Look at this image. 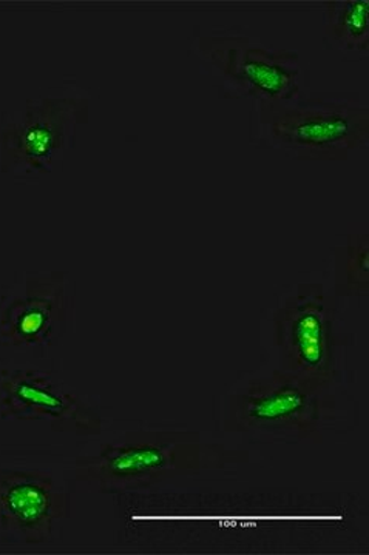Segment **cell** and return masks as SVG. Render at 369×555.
I'll use <instances>...</instances> for the list:
<instances>
[{"label": "cell", "mask_w": 369, "mask_h": 555, "mask_svg": "<svg viewBox=\"0 0 369 555\" xmlns=\"http://www.w3.org/2000/svg\"><path fill=\"white\" fill-rule=\"evenodd\" d=\"M119 543L193 554L367 553V500L353 492L115 494Z\"/></svg>", "instance_id": "6da1fadb"}, {"label": "cell", "mask_w": 369, "mask_h": 555, "mask_svg": "<svg viewBox=\"0 0 369 555\" xmlns=\"http://www.w3.org/2000/svg\"><path fill=\"white\" fill-rule=\"evenodd\" d=\"M359 416L351 386L310 382L269 363L237 375L215 408L222 433L254 443L320 441L328 434L351 433Z\"/></svg>", "instance_id": "7a4b0ae2"}, {"label": "cell", "mask_w": 369, "mask_h": 555, "mask_svg": "<svg viewBox=\"0 0 369 555\" xmlns=\"http://www.w3.org/2000/svg\"><path fill=\"white\" fill-rule=\"evenodd\" d=\"M262 331L272 366L323 385H353L356 337L346 326L342 299L325 281L288 284L263 318Z\"/></svg>", "instance_id": "3957f363"}, {"label": "cell", "mask_w": 369, "mask_h": 555, "mask_svg": "<svg viewBox=\"0 0 369 555\" xmlns=\"http://www.w3.org/2000/svg\"><path fill=\"white\" fill-rule=\"evenodd\" d=\"M247 139L294 160L340 163L369 142V107L346 98L252 102Z\"/></svg>", "instance_id": "277c9868"}, {"label": "cell", "mask_w": 369, "mask_h": 555, "mask_svg": "<svg viewBox=\"0 0 369 555\" xmlns=\"http://www.w3.org/2000/svg\"><path fill=\"white\" fill-rule=\"evenodd\" d=\"M222 451L189 430L130 433L102 444L97 454L79 456L76 480L111 495L149 491L177 477L225 466Z\"/></svg>", "instance_id": "5b68a950"}, {"label": "cell", "mask_w": 369, "mask_h": 555, "mask_svg": "<svg viewBox=\"0 0 369 555\" xmlns=\"http://www.w3.org/2000/svg\"><path fill=\"white\" fill-rule=\"evenodd\" d=\"M190 51L222 100L273 102L308 94L310 72L297 51L265 46L239 27L199 28Z\"/></svg>", "instance_id": "8992f818"}, {"label": "cell", "mask_w": 369, "mask_h": 555, "mask_svg": "<svg viewBox=\"0 0 369 555\" xmlns=\"http://www.w3.org/2000/svg\"><path fill=\"white\" fill-rule=\"evenodd\" d=\"M90 101L73 91L25 102L0 133V166L16 179H39L64 166L76 130L89 120Z\"/></svg>", "instance_id": "52a82bcc"}, {"label": "cell", "mask_w": 369, "mask_h": 555, "mask_svg": "<svg viewBox=\"0 0 369 555\" xmlns=\"http://www.w3.org/2000/svg\"><path fill=\"white\" fill-rule=\"evenodd\" d=\"M72 494L56 477L27 467H0V539L13 546H47L62 535Z\"/></svg>", "instance_id": "ba28073f"}, {"label": "cell", "mask_w": 369, "mask_h": 555, "mask_svg": "<svg viewBox=\"0 0 369 555\" xmlns=\"http://www.w3.org/2000/svg\"><path fill=\"white\" fill-rule=\"evenodd\" d=\"M0 416L49 422L53 429L87 437L101 433V414L50 372L16 369L0 374Z\"/></svg>", "instance_id": "9c48e42d"}, {"label": "cell", "mask_w": 369, "mask_h": 555, "mask_svg": "<svg viewBox=\"0 0 369 555\" xmlns=\"http://www.w3.org/2000/svg\"><path fill=\"white\" fill-rule=\"evenodd\" d=\"M71 315V287L65 273H27L20 291L3 306L0 343L46 352L64 337Z\"/></svg>", "instance_id": "30bf717a"}, {"label": "cell", "mask_w": 369, "mask_h": 555, "mask_svg": "<svg viewBox=\"0 0 369 555\" xmlns=\"http://www.w3.org/2000/svg\"><path fill=\"white\" fill-rule=\"evenodd\" d=\"M323 43L346 61H368L369 0L323 2Z\"/></svg>", "instance_id": "8fae6325"}, {"label": "cell", "mask_w": 369, "mask_h": 555, "mask_svg": "<svg viewBox=\"0 0 369 555\" xmlns=\"http://www.w3.org/2000/svg\"><path fill=\"white\" fill-rule=\"evenodd\" d=\"M332 250V292L340 299L369 295V233H351Z\"/></svg>", "instance_id": "7c38bea8"}]
</instances>
